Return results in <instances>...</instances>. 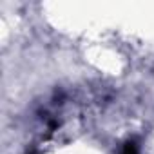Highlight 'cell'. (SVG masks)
Instances as JSON below:
<instances>
[{
    "label": "cell",
    "mask_w": 154,
    "mask_h": 154,
    "mask_svg": "<svg viewBox=\"0 0 154 154\" xmlns=\"http://www.w3.org/2000/svg\"><path fill=\"white\" fill-rule=\"evenodd\" d=\"M122 154H138V149H136L134 141H127V143L123 145V150H122Z\"/></svg>",
    "instance_id": "obj_1"
},
{
    "label": "cell",
    "mask_w": 154,
    "mask_h": 154,
    "mask_svg": "<svg viewBox=\"0 0 154 154\" xmlns=\"http://www.w3.org/2000/svg\"><path fill=\"white\" fill-rule=\"evenodd\" d=\"M29 154H35V152H29Z\"/></svg>",
    "instance_id": "obj_2"
}]
</instances>
